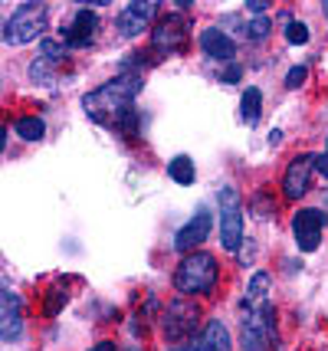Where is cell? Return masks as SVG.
I'll use <instances>...</instances> for the list:
<instances>
[{
	"mask_svg": "<svg viewBox=\"0 0 328 351\" xmlns=\"http://www.w3.org/2000/svg\"><path fill=\"white\" fill-rule=\"evenodd\" d=\"M141 86H144V82H141L138 73H131V76L122 73V76L109 79L105 86L86 92L82 106H86V112L92 115L95 122H118L128 108H131V99L141 92Z\"/></svg>",
	"mask_w": 328,
	"mask_h": 351,
	"instance_id": "1",
	"label": "cell"
},
{
	"mask_svg": "<svg viewBox=\"0 0 328 351\" xmlns=\"http://www.w3.org/2000/svg\"><path fill=\"white\" fill-rule=\"evenodd\" d=\"M214 286H217V260L210 253H190L174 273V289L181 295L214 292Z\"/></svg>",
	"mask_w": 328,
	"mask_h": 351,
	"instance_id": "2",
	"label": "cell"
},
{
	"mask_svg": "<svg viewBox=\"0 0 328 351\" xmlns=\"http://www.w3.org/2000/svg\"><path fill=\"white\" fill-rule=\"evenodd\" d=\"M47 30V3H23L3 27V40L10 46H27Z\"/></svg>",
	"mask_w": 328,
	"mask_h": 351,
	"instance_id": "3",
	"label": "cell"
},
{
	"mask_svg": "<svg viewBox=\"0 0 328 351\" xmlns=\"http://www.w3.org/2000/svg\"><path fill=\"white\" fill-rule=\"evenodd\" d=\"M217 207H220V243H223L227 253H236L240 243H243V204H240L234 187H220Z\"/></svg>",
	"mask_w": 328,
	"mask_h": 351,
	"instance_id": "4",
	"label": "cell"
},
{
	"mask_svg": "<svg viewBox=\"0 0 328 351\" xmlns=\"http://www.w3.org/2000/svg\"><path fill=\"white\" fill-rule=\"evenodd\" d=\"M322 227H325L322 210H312V207L296 210V217H292V233H296V243L302 253H315V250L322 246Z\"/></svg>",
	"mask_w": 328,
	"mask_h": 351,
	"instance_id": "5",
	"label": "cell"
},
{
	"mask_svg": "<svg viewBox=\"0 0 328 351\" xmlns=\"http://www.w3.org/2000/svg\"><path fill=\"white\" fill-rule=\"evenodd\" d=\"M197 315H201V308L194 306V302L174 299L171 306H168V315H164V335L171 338V341L190 338V332L197 328Z\"/></svg>",
	"mask_w": 328,
	"mask_h": 351,
	"instance_id": "6",
	"label": "cell"
},
{
	"mask_svg": "<svg viewBox=\"0 0 328 351\" xmlns=\"http://www.w3.org/2000/svg\"><path fill=\"white\" fill-rule=\"evenodd\" d=\"M312 168H315V154H299L296 161H289V168L282 174V194L289 200L305 197L309 181H312Z\"/></svg>",
	"mask_w": 328,
	"mask_h": 351,
	"instance_id": "7",
	"label": "cell"
},
{
	"mask_svg": "<svg viewBox=\"0 0 328 351\" xmlns=\"http://www.w3.org/2000/svg\"><path fill=\"white\" fill-rule=\"evenodd\" d=\"M210 227H214L210 210H207V207H201V210L190 217L184 227L177 230V237H174V250H177V253H190V250H197V246L210 237Z\"/></svg>",
	"mask_w": 328,
	"mask_h": 351,
	"instance_id": "8",
	"label": "cell"
},
{
	"mask_svg": "<svg viewBox=\"0 0 328 351\" xmlns=\"http://www.w3.org/2000/svg\"><path fill=\"white\" fill-rule=\"evenodd\" d=\"M269 325L273 319L263 312H247L243 328H240V345L243 351H269Z\"/></svg>",
	"mask_w": 328,
	"mask_h": 351,
	"instance_id": "9",
	"label": "cell"
},
{
	"mask_svg": "<svg viewBox=\"0 0 328 351\" xmlns=\"http://www.w3.org/2000/svg\"><path fill=\"white\" fill-rule=\"evenodd\" d=\"M184 43H188V23H184V16H177V14L161 16L157 27H155L157 49H161V53H177Z\"/></svg>",
	"mask_w": 328,
	"mask_h": 351,
	"instance_id": "10",
	"label": "cell"
},
{
	"mask_svg": "<svg viewBox=\"0 0 328 351\" xmlns=\"http://www.w3.org/2000/svg\"><path fill=\"white\" fill-rule=\"evenodd\" d=\"M155 3H128L125 10H122V16H118V33L125 36V40H131V36H138V33H144L148 27H151V16H155Z\"/></svg>",
	"mask_w": 328,
	"mask_h": 351,
	"instance_id": "11",
	"label": "cell"
},
{
	"mask_svg": "<svg viewBox=\"0 0 328 351\" xmlns=\"http://www.w3.org/2000/svg\"><path fill=\"white\" fill-rule=\"evenodd\" d=\"M20 299L14 292H3L0 295V338L3 341H16L23 332V315H20Z\"/></svg>",
	"mask_w": 328,
	"mask_h": 351,
	"instance_id": "12",
	"label": "cell"
},
{
	"mask_svg": "<svg viewBox=\"0 0 328 351\" xmlns=\"http://www.w3.org/2000/svg\"><path fill=\"white\" fill-rule=\"evenodd\" d=\"M234 348V341H230V332H227V325L223 322H207L201 328V335L190 341V351H230Z\"/></svg>",
	"mask_w": 328,
	"mask_h": 351,
	"instance_id": "13",
	"label": "cell"
},
{
	"mask_svg": "<svg viewBox=\"0 0 328 351\" xmlns=\"http://www.w3.org/2000/svg\"><path fill=\"white\" fill-rule=\"evenodd\" d=\"M201 49L210 60H234L236 56V43L220 27H207L201 33Z\"/></svg>",
	"mask_w": 328,
	"mask_h": 351,
	"instance_id": "14",
	"label": "cell"
},
{
	"mask_svg": "<svg viewBox=\"0 0 328 351\" xmlns=\"http://www.w3.org/2000/svg\"><path fill=\"white\" fill-rule=\"evenodd\" d=\"M95 27H99V16L92 14V10H79L76 20H73V27L66 30V40L73 46H86L89 40H92Z\"/></svg>",
	"mask_w": 328,
	"mask_h": 351,
	"instance_id": "15",
	"label": "cell"
},
{
	"mask_svg": "<svg viewBox=\"0 0 328 351\" xmlns=\"http://www.w3.org/2000/svg\"><path fill=\"white\" fill-rule=\"evenodd\" d=\"M168 174H171L174 184H184V187H190V184H194V178H197V168H194V161H190L188 154H177V158H171V165H168Z\"/></svg>",
	"mask_w": 328,
	"mask_h": 351,
	"instance_id": "16",
	"label": "cell"
},
{
	"mask_svg": "<svg viewBox=\"0 0 328 351\" xmlns=\"http://www.w3.org/2000/svg\"><path fill=\"white\" fill-rule=\"evenodd\" d=\"M260 108H263V92L260 89H247L243 92V102H240V112H243V119L250 125H256L260 122Z\"/></svg>",
	"mask_w": 328,
	"mask_h": 351,
	"instance_id": "17",
	"label": "cell"
},
{
	"mask_svg": "<svg viewBox=\"0 0 328 351\" xmlns=\"http://www.w3.org/2000/svg\"><path fill=\"white\" fill-rule=\"evenodd\" d=\"M14 132L23 138V141H40L43 132H47V125H43V119H20V122L14 125Z\"/></svg>",
	"mask_w": 328,
	"mask_h": 351,
	"instance_id": "18",
	"label": "cell"
},
{
	"mask_svg": "<svg viewBox=\"0 0 328 351\" xmlns=\"http://www.w3.org/2000/svg\"><path fill=\"white\" fill-rule=\"evenodd\" d=\"M30 76H33V82H53V76H56V60H36L30 66Z\"/></svg>",
	"mask_w": 328,
	"mask_h": 351,
	"instance_id": "19",
	"label": "cell"
},
{
	"mask_svg": "<svg viewBox=\"0 0 328 351\" xmlns=\"http://www.w3.org/2000/svg\"><path fill=\"white\" fill-rule=\"evenodd\" d=\"M286 43H292V46L309 43V27H305V23H299V20H292V23L286 27Z\"/></svg>",
	"mask_w": 328,
	"mask_h": 351,
	"instance_id": "20",
	"label": "cell"
},
{
	"mask_svg": "<svg viewBox=\"0 0 328 351\" xmlns=\"http://www.w3.org/2000/svg\"><path fill=\"white\" fill-rule=\"evenodd\" d=\"M269 292V273H256L250 279V299H266Z\"/></svg>",
	"mask_w": 328,
	"mask_h": 351,
	"instance_id": "21",
	"label": "cell"
},
{
	"mask_svg": "<svg viewBox=\"0 0 328 351\" xmlns=\"http://www.w3.org/2000/svg\"><path fill=\"white\" fill-rule=\"evenodd\" d=\"M305 76H309V69H305V66H292V69L286 73L282 82H286V89H299V86L305 82Z\"/></svg>",
	"mask_w": 328,
	"mask_h": 351,
	"instance_id": "22",
	"label": "cell"
},
{
	"mask_svg": "<svg viewBox=\"0 0 328 351\" xmlns=\"http://www.w3.org/2000/svg\"><path fill=\"white\" fill-rule=\"evenodd\" d=\"M247 36H250V40H266V36H269V20H266V16H256L250 27H247Z\"/></svg>",
	"mask_w": 328,
	"mask_h": 351,
	"instance_id": "23",
	"label": "cell"
},
{
	"mask_svg": "<svg viewBox=\"0 0 328 351\" xmlns=\"http://www.w3.org/2000/svg\"><path fill=\"white\" fill-rule=\"evenodd\" d=\"M315 171H318L322 178H328V152L325 154H315Z\"/></svg>",
	"mask_w": 328,
	"mask_h": 351,
	"instance_id": "24",
	"label": "cell"
},
{
	"mask_svg": "<svg viewBox=\"0 0 328 351\" xmlns=\"http://www.w3.org/2000/svg\"><path fill=\"white\" fill-rule=\"evenodd\" d=\"M240 79V66H230L227 73H223V82H236Z\"/></svg>",
	"mask_w": 328,
	"mask_h": 351,
	"instance_id": "25",
	"label": "cell"
},
{
	"mask_svg": "<svg viewBox=\"0 0 328 351\" xmlns=\"http://www.w3.org/2000/svg\"><path fill=\"white\" fill-rule=\"evenodd\" d=\"M250 10L253 14H266V0H250Z\"/></svg>",
	"mask_w": 328,
	"mask_h": 351,
	"instance_id": "26",
	"label": "cell"
},
{
	"mask_svg": "<svg viewBox=\"0 0 328 351\" xmlns=\"http://www.w3.org/2000/svg\"><path fill=\"white\" fill-rule=\"evenodd\" d=\"M92 351H115V348H112V341H102V345H99V348H92Z\"/></svg>",
	"mask_w": 328,
	"mask_h": 351,
	"instance_id": "27",
	"label": "cell"
},
{
	"mask_svg": "<svg viewBox=\"0 0 328 351\" xmlns=\"http://www.w3.org/2000/svg\"><path fill=\"white\" fill-rule=\"evenodd\" d=\"M171 351H190V348H171Z\"/></svg>",
	"mask_w": 328,
	"mask_h": 351,
	"instance_id": "28",
	"label": "cell"
},
{
	"mask_svg": "<svg viewBox=\"0 0 328 351\" xmlns=\"http://www.w3.org/2000/svg\"><path fill=\"white\" fill-rule=\"evenodd\" d=\"M325 14H328V0H325Z\"/></svg>",
	"mask_w": 328,
	"mask_h": 351,
	"instance_id": "29",
	"label": "cell"
}]
</instances>
